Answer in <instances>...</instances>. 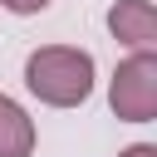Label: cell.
I'll return each mask as SVG.
<instances>
[{
  "label": "cell",
  "mask_w": 157,
  "mask_h": 157,
  "mask_svg": "<svg viewBox=\"0 0 157 157\" xmlns=\"http://www.w3.org/2000/svg\"><path fill=\"white\" fill-rule=\"evenodd\" d=\"M25 88L44 108H78L93 93V54L74 44H39L25 59Z\"/></svg>",
  "instance_id": "1"
},
{
  "label": "cell",
  "mask_w": 157,
  "mask_h": 157,
  "mask_svg": "<svg viewBox=\"0 0 157 157\" xmlns=\"http://www.w3.org/2000/svg\"><path fill=\"white\" fill-rule=\"evenodd\" d=\"M108 108L123 123H152L157 118V49H132L113 69Z\"/></svg>",
  "instance_id": "2"
},
{
  "label": "cell",
  "mask_w": 157,
  "mask_h": 157,
  "mask_svg": "<svg viewBox=\"0 0 157 157\" xmlns=\"http://www.w3.org/2000/svg\"><path fill=\"white\" fill-rule=\"evenodd\" d=\"M108 29L128 49H157V10H152V0H118L108 10Z\"/></svg>",
  "instance_id": "3"
},
{
  "label": "cell",
  "mask_w": 157,
  "mask_h": 157,
  "mask_svg": "<svg viewBox=\"0 0 157 157\" xmlns=\"http://www.w3.org/2000/svg\"><path fill=\"white\" fill-rule=\"evenodd\" d=\"M34 142H39L34 118L10 93H0V157H34Z\"/></svg>",
  "instance_id": "4"
},
{
  "label": "cell",
  "mask_w": 157,
  "mask_h": 157,
  "mask_svg": "<svg viewBox=\"0 0 157 157\" xmlns=\"http://www.w3.org/2000/svg\"><path fill=\"white\" fill-rule=\"evenodd\" d=\"M54 0H0V10H10V15H44Z\"/></svg>",
  "instance_id": "5"
},
{
  "label": "cell",
  "mask_w": 157,
  "mask_h": 157,
  "mask_svg": "<svg viewBox=\"0 0 157 157\" xmlns=\"http://www.w3.org/2000/svg\"><path fill=\"white\" fill-rule=\"evenodd\" d=\"M118 157H157V147H152V142H132V147H123Z\"/></svg>",
  "instance_id": "6"
}]
</instances>
